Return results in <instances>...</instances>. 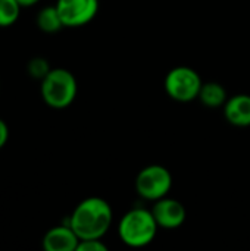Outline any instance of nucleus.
Wrapping results in <instances>:
<instances>
[{
    "label": "nucleus",
    "instance_id": "12",
    "mask_svg": "<svg viewBox=\"0 0 250 251\" xmlns=\"http://www.w3.org/2000/svg\"><path fill=\"white\" fill-rule=\"evenodd\" d=\"M21 7L18 0H0V26L13 25L19 18Z\"/></svg>",
    "mask_w": 250,
    "mask_h": 251
},
{
    "label": "nucleus",
    "instance_id": "15",
    "mask_svg": "<svg viewBox=\"0 0 250 251\" xmlns=\"http://www.w3.org/2000/svg\"><path fill=\"white\" fill-rule=\"evenodd\" d=\"M9 140V128L6 125V122L3 119H0V149H3L6 146Z\"/></svg>",
    "mask_w": 250,
    "mask_h": 251
},
{
    "label": "nucleus",
    "instance_id": "2",
    "mask_svg": "<svg viewBox=\"0 0 250 251\" xmlns=\"http://www.w3.org/2000/svg\"><path fill=\"white\" fill-rule=\"evenodd\" d=\"M158 224L152 210L136 207L124 213L118 225V235L121 241L131 249H141L149 246L158 234Z\"/></svg>",
    "mask_w": 250,
    "mask_h": 251
},
{
    "label": "nucleus",
    "instance_id": "7",
    "mask_svg": "<svg viewBox=\"0 0 250 251\" xmlns=\"http://www.w3.org/2000/svg\"><path fill=\"white\" fill-rule=\"evenodd\" d=\"M153 207L150 209L155 221L159 228L164 229H177L180 228L187 218L186 207L183 206L181 201L171 199V197H164L156 201H153Z\"/></svg>",
    "mask_w": 250,
    "mask_h": 251
},
{
    "label": "nucleus",
    "instance_id": "10",
    "mask_svg": "<svg viewBox=\"0 0 250 251\" xmlns=\"http://www.w3.org/2000/svg\"><path fill=\"white\" fill-rule=\"evenodd\" d=\"M228 96H227V90L224 88V85H221L220 82H203L200 93H199V100L211 109H217L225 104Z\"/></svg>",
    "mask_w": 250,
    "mask_h": 251
},
{
    "label": "nucleus",
    "instance_id": "5",
    "mask_svg": "<svg viewBox=\"0 0 250 251\" xmlns=\"http://www.w3.org/2000/svg\"><path fill=\"white\" fill-rule=\"evenodd\" d=\"M172 188V175L162 165H149L143 168L136 178L137 194L149 201H156L168 196Z\"/></svg>",
    "mask_w": 250,
    "mask_h": 251
},
{
    "label": "nucleus",
    "instance_id": "9",
    "mask_svg": "<svg viewBox=\"0 0 250 251\" xmlns=\"http://www.w3.org/2000/svg\"><path fill=\"white\" fill-rule=\"evenodd\" d=\"M224 116L234 126H239V128L250 126L249 94H237V96L228 97L224 104Z\"/></svg>",
    "mask_w": 250,
    "mask_h": 251
},
{
    "label": "nucleus",
    "instance_id": "4",
    "mask_svg": "<svg viewBox=\"0 0 250 251\" xmlns=\"http://www.w3.org/2000/svg\"><path fill=\"white\" fill-rule=\"evenodd\" d=\"M167 94L180 103H189L199 99L203 85L200 75L190 66H175L165 76Z\"/></svg>",
    "mask_w": 250,
    "mask_h": 251
},
{
    "label": "nucleus",
    "instance_id": "3",
    "mask_svg": "<svg viewBox=\"0 0 250 251\" xmlns=\"http://www.w3.org/2000/svg\"><path fill=\"white\" fill-rule=\"evenodd\" d=\"M78 84L72 72L63 68L50 69L41 79V97L53 109H65L75 100Z\"/></svg>",
    "mask_w": 250,
    "mask_h": 251
},
{
    "label": "nucleus",
    "instance_id": "13",
    "mask_svg": "<svg viewBox=\"0 0 250 251\" xmlns=\"http://www.w3.org/2000/svg\"><path fill=\"white\" fill-rule=\"evenodd\" d=\"M50 71L49 62L43 57H34L28 63V72L35 79H43Z\"/></svg>",
    "mask_w": 250,
    "mask_h": 251
},
{
    "label": "nucleus",
    "instance_id": "1",
    "mask_svg": "<svg viewBox=\"0 0 250 251\" xmlns=\"http://www.w3.org/2000/svg\"><path fill=\"white\" fill-rule=\"evenodd\" d=\"M113 221L111 204L102 197H88L78 203L65 225H69L80 240H102Z\"/></svg>",
    "mask_w": 250,
    "mask_h": 251
},
{
    "label": "nucleus",
    "instance_id": "16",
    "mask_svg": "<svg viewBox=\"0 0 250 251\" xmlns=\"http://www.w3.org/2000/svg\"><path fill=\"white\" fill-rule=\"evenodd\" d=\"M40 0H18V3L22 6V7H29V6H34L37 4Z\"/></svg>",
    "mask_w": 250,
    "mask_h": 251
},
{
    "label": "nucleus",
    "instance_id": "8",
    "mask_svg": "<svg viewBox=\"0 0 250 251\" xmlns=\"http://www.w3.org/2000/svg\"><path fill=\"white\" fill-rule=\"evenodd\" d=\"M80 238L69 225H59L46 232L43 249L46 251H77Z\"/></svg>",
    "mask_w": 250,
    "mask_h": 251
},
{
    "label": "nucleus",
    "instance_id": "6",
    "mask_svg": "<svg viewBox=\"0 0 250 251\" xmlns=\"http://www.w3.org/2000/svg\"><path fill=\"white\" fill-rule=\"evenodd\" d=\"M56 9L65 26H83L99 12V0H57Z\"/></svg>",
    "mask_w": 250,
    "mask_h": 251
},
{
    "label": "nucleus",
    "instance_id": "11",
    "mask_svg": "<svg viewBox=\"0 0 250 251\" xmlns=\"http://www.w3.org/2000/svg\"><path fill=\"white\" fill-rule=\"evenodd\" d=\"M37 26L47 34H55L60 31L65 25L60 19V15L56 9V4L43 7L37 15Z\"/></svg>",
    "mask_w": 250,
    "mask_h": 251
},
{
    "label": "nucleus",
    "instance_id": "14",
    "mask_svg": "<svg viewBox=\"0 0 250 251\" xmlns=\"http://www.w3.org/2000/svg\"><path fill=\"white\" fill-rule=\"evenodd\" d=\"M77 251H108V246L102 240H80Z\"/></svg>",
    "mask_w": 250,
    "mask_h": 251
}]
</instances>
